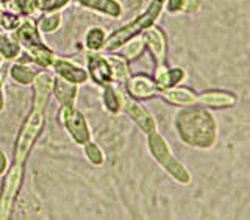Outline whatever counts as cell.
Masks as SVG:
<instances>
[{
    "mask_svg": "<svg viewBox=\"0 0 250 220\" xmlns=\"http://www.w3.org/2000/svg\"><path fill=\"white\" fill-rule=\"evenodd\" d=\"M174 128L180 140L197 150H209L217 140V122L205 106H186L175 114Z\"/></svg>",
    "mask_w": 250,
    "mask_h": 220,
    "instance_id": "cell-1",
    "label": "cell"
},
{
    "mask_svg": "<svg viewBox=\"0 0 250 220\" xmlns=\"http://www.w3.org/2000/svg\"><path fill=\"white\" fill-rule=\"evenodd\" d=\"M11 35L18 39L22 50L27 53V57L35 66H38L39 69L52 67L53 61L57 60V53L42 41L41 31L38 30L36 20L23 18L21 25Z\"/></svg>",
    "mask_w": 250,
    "mask_h": 220,
    "instance_id": "cell-2",
    "label": "cell"
},
{
    "mask_svg": "<svg viewBox=\"0 0 250 220\" xmlns=\"http://www.w3.org/2000/svg\"><path fill=\"white\" fill-rule=\"evenodd\" d=\"M164 3H166V0H152L144 13H141L138 18H135L131 22L125 23L124 27L113 31L111 35H108L104 52L111 53V52L119 50L130 38L141 35L147 27L153 25V23L158 20L161 13L164 11Z\"/></svg>",
    "mask_w": 250,
    "mask_h": 220,
    "instance_id": "cell-3",
    "label": "cell"
},
{
    "mask_svg": "<svg viewBox=\"0 0 250 220\" xmlns=\"http://www.w3.org/2000/svg\"><path fill=\"white\" fill-rule=\"evenodd\" d=\"M44 127H45V109L31 106L30 113L27 114L25 120L22 122L21 130L14 140L13 162H19V164L27 162L35 144L38 142L39 136L42 135Z\"/></svg>",
    "mask_w": 250,
    "mask_h": 220,
    "instance_id": "cell-4",
    "label": "cell"
},
{
    "mask_svg": "<svg viewBox=\"0 0 250 220\" xmlns=\"http://www.w3.org/2000/svg\"><path fill=\"white\" fill-rule=\"evenodd\" d=\"M147 148L148 153L155 160L156 164H160V167L166 172L167 175L172 177V180H175L180 184H189L191 183V174L182 162H180L169 142L166 140L163 135H160L158 130L147 135Z\"/></svg>",
    "mask_w": 250,
    "mask_h": 220,
    "instance_id": "cell-5",
    "label": "cell"
},
{
    "mask_svg": "<svg viewBox=\"0 0 250 220\" xmlns=\"http://www.w3.org/2000/svg\"><path fill=\"white\" fill-rule=\"evenodd\" d=\"M23 166L25 164L13 162L3 175L0 186V220L10 219L13 214L14 203L19 197L21 187L23 183Z\"/></svg>",
    "mask_w": 250,
    "mask_h": 220,
    "instance_id": "cell-6",
    "label": "cell"
},
{
    "mask_svg": "<svg viewBox=\"0 0 250 220\" xmlns=\"http://www.w3.org/2000/svg\"><path fill=\"white\" fill-rule=\"evenodd\" d=\"M58 120L66 130L69 138L74 140L77 145H83L92 139V130L91 125L86 119V116L77 109L75 106H60L58 111Z\"/></svg>",
    "mask_w": 250,
    "mask_h": 220,
    "instance_id": "cell-7",
    "label": "cell"
},
{
    "mask_svg": "<svg viewBox=\"0 0 250 220\" xmlns=\"http://www.w3.org/2000/svg\"><path fill=\"white\" fill-rule=\"evenodd\" d=\"M122 113L127 116L128 119L144 133L146 136L158 130V125H156V120H155V117L152 116V113L148 111V109L143 103H141L139 100L127 96V94H125V97H124Z\"/></svg>",
    "mask_w": 250,
    "mask_h": 220,
    "instance_id": "cell-8",
    "label": "cell"
},
{
    "mask_svg": "<svg viewBox=\"0 0 250 220\" xmlns=\"http://www.w3.org/2000/svg\"><path fill=\"white\" fill-rule=\"evenodd\" d=\"M86 70H88L89 80L99 88L114 84L111 64L100 52H86Z\"/></svg>",
    "mask_w": 250,
    "mask_h": 220,
    "instance_id": "cell-9",
    "label": "cell"
},
{
    "mask_svg": "<svg viewBox=\"0 0 250 220\" xmlns=\"http://www.w3.org/2000/svg\"><path fill=\"white\" fill-rule=\"evenodd\" d=\"M125 94L139 101L150 100L158 97L160 94V86L155 81V78L147 75V74H135L130 75L128 80L122 86Z\"/></svg>",
    "mask_w": 250,
    "mask_h": 220,
    "instance_id": "cell-10",
    "label": "cell"
},
{
    "mask_svg": "<svg viewBox=\"0 0 250 220\" xmlns=\"http://www.w3.org/2000/svg\"><path fill=\"white\" fill-rule=\"evenodd\" d=\"M146 49L150 53L152 60L155 61V66L164 64L167 60V36L163 31V28L156 27L155 23L150 27H147L143 33Z\"/></svg>",
    "mask_w": 250,
    "mask_h": 220,
    "instance_id": "cell-11",
    "label": "cell"
},
{
    "mask_svg": "<svg viewBox=\"0 0 250 220\" xmlns=\"http://www.w3.org/2000/svg\"><path fill=\"white\" fill-rule=\"evenodd\" d=\"M52 69L57 77L64 78V80H67L70 83H75L78 86L86 84L89 81V75H88L86 67H82L80 64H77V62H74L72 60L57 57V60H55L52 64Z\"/></svg>",
    "mask_w": 250,
    "mask_h": 220,
    "instance_id": "cell-12",
    "label": "cell"
},
{
    "mask_svg": "<svg viewBox=\"0 0 250 220\" xmlns=\"http://www.w3.org/2000/svg\"><path fill=\"white\" fill-rule=\"evenodd\" d=\"M53 80L55 77L47 72V69L39 70L35 81H33V99H31V106L33 108H41L45 109L49 105V100L52 97V89H53Z\"/></svg>",
    "mask_w": 250,
    "mask_h": 220,
    "instance_id": "cell-13",
    "label": "cell"
},
{
    "mask_svg": "<svg viewBox=\"0 0 250 220\" xmlns=\"http://www.w3.org/2000/svg\"><path fill=\"white\" fill-rule=\"evenodd\" d=\"M158 97H161L169 105L182 106V108L197 105V101H199V94L192 91L191 88H186V86H182V84L174 86V88L161 89Z\"/></svg>",
    "mask_w": 250,
    "mask_h": 220,
    "instance_id": "cell-14",
    "label": "cell"
},
{
    "mask_svg": "<svg viewBox=\"0 0 250 220\" xmlns=\"http://www.w3.org/2000/svg\"><path fill=\"white\" fill-rule=\"evenodd\" d=\"M72 3L111 19H121L124 8L119 0H70Z\"/></svg>",
    "mask_w": 250,
    "mask_h": 220,
    "instance_id": "cell-15",
    "label": "cell"
},
{
    "mask_svg": "<svg viewBox=\"0 0 250 220\" xmlns=\"http://www.w3.org/2000/svg\"><path fill=\"white\" fill-rule=\"evenodd\" d=\"M78 88L80 86L75 83H70L64 78L55 77L52 96L58 101L60 106H75L78 99Z\"/></svg>",
    "mask_w": 250,
    "mask_h": 220,
    "instance_id": "cell-16",
    "label": "cell"
},
{
    "mask_svg": "<svg viewBox=\"0 0 250 220\" xmlns=\"http://www.w3.org/2000/svg\"><path fill=\"white\" fill-rule=\"evenodd\" d=\"M155 81L158 83L160 91L166 88H174V86L182 84L186 78V72L182 67H169L166 62L160 66H155V74H153Z\"/></svg>",
    "mask_w": 250,
    "mask_h": 220,
    "instance_id": "cell-17",
    "label": "cell"
},
{
    "mask_svg": "<svg viewBox=\"0 0 250 220\" xmlns=\"http://www.w3.org/2000/svg\"><path fill=\"white\" fill-rule=\"evenodd\" d=\"M124 97H125V92L122 86L111 84V86H106V88H102V103H104L105 111L111 116H117L122 113Z\"/></svg>",
    "mask_w": 250,
    "mask_h": 220,
    "instance_id": "cell-18",
    "label": "cell"
},
{
    "mask_svg": "<svg viewBox=\"0 0 250 220\" xmlns=\"http://www.w3.org/2000/svg\"><path fill=\"white\" fill-rule=\"evenodd\" d=\"M238 101V97L227 91H205L199 94L197 105L205 108H225L233 106Z\"/></svg>",
    "mask_w": 250,
    "mask_h": 220,
    "instance_id": "cell-19",
    "label": "cell"
},
{
    "mask_svg": "<svg viewBox=\"0 0 250 220\" xmlns=\"http://www.w3.org/2000/svg\"><path fill=\"white\" fill-rule=\"evenodd\" d=\"M39 72V67L33 62H23V61H18V62H13L10 66V70H8V75L10 78L18 83L21 86H31L35 81V78Z\"/></svg>",
    "mask_w": 250,
    "mask_h": 220,
    "instance_id": "cell-20",
    "label": "cell"
},
{
    "mask_svg": "<svg viewBox=\"0 0 250 220\" xmlns=\"http://www.w3.org/2000/svg\"><path fill=\"white\" fill-rule=\"evenodd\" d=\"M108 61L111 64L113 69V78H114V84L117 86H124L125 81L128 80V77L131 75V70H130V62L125 60L122 55L119 53H114L111 52L108 55Z\"/></svg>",
    "mask_w": 250,
    "mask_h": 220,
    "instance_id": "cell-21",
    "label": "cell"
},
{
    "mask_svg": "<svg viewBox=\"0 0 250 220\" xmlns=\"http://www.w3.org/2000/svg\"><path fill=\"white\" fill-rule=\"evenodd\" d=\"M106 38H108V33L104 27H99V25L89 27L83 36L84 49L88 52H104Z\"/></svg>",
    "mask_w": 250,
    "mask_h": 220,
    "instance_id": "cell-22",
    "label": "cell"
},
{
    "mask_svg": "<svg viewBox=\"0 0 250 220\" xmlns=\"http://www.w3.org/2000/svg\"><path fill=\"white\" fill-rule=\"evenodd\" d=\"M38 30L41 35H53L61 28L62 25V13L61 11H50V13H41L39 19L36 20Z\"/></svg>",
    "mask_w": 250,
    "mask_h": 220,
    "instance_id": "cell-23",
    "label": "cell"
},
{
    "mask_svg": "<svg viewBox=\"0 0 250 220\" xmlns=\"http://www.w3.org/2000/svg\"><path fill=\"white\" fill-rule=\"evenodd\" d=\"M164 10L169 14H197L200 11L199 0H166Z\"/></svg>",
    "mask_w": 250,
    "mask_h": 220,
    "instance_id": "cell-24",
    "label": "cell"
},
{
    "mask_svg": "<svg viewBox=\"0 0 250 220\" xmlns=\"http://www.w3.org/2000/svg\"><path fill=\"white\" fill-rule=\"evenodd\" d=\"M22 47L11 33H3L0 38V57L5 61H14L21 57Z\"/></svg>",
    "mask_w": 250,
    "mask_h": 220,
    "instance_id": "cell-25",
    "label": "cell"
},
{
    "mask_svg": "<svg viewBox=\"0 0 250 220\" xmlns=\"http://www.w3.org/2000/svg\"><path fill=\"white\" fill-rule=\"evenodd\" d=\"M121 55L127 60L128 62H133L136 61L138 58H141V55L144 53L146 50V44H144V39L141 35H136L130 38L127 42H125L122 47H121Z\"/></svg>",
    "mask_w": 250,
    "mask_h": 220,
    "instance_id": "cell-26",
    "label": "cell"
},
{
    "mask_svg": "<svg viewBox=\"0 0 250 220\" xmlns=\"http://www.w3.org/2000/svg\"><path fill=\"white\" fill-rule=\"evenodd\" d=\"M83 148V155H84V158L89 161V164H92V166H104L105 161H106V155L104 152V148H102L96 140H92L89 139L88 142H84L82 145Z\"/></svg>",
    "mask_w": 250,
    "mask_h": 220,
    "instance_id": "cell-27",
    "label": "cell"
},
{
    "mask_svg": "<svg viewBox=\"0 0 250 220\" xmlns=\"http://www.w3.org/2000/svg\"><path fill=\"white\" fill-rule=\"evenodd\" d=\"M22 16L14 13L11 10H2L0 11V27L5 31V33H13V31L21 25L22 22Z\"/></svg>",
    "mask_w": 250,
    "mask_h": 220,
    "instance_id": "cell-28",
    "label": "cell"
},
{
    "mask_svg": "<svg viewBox=\"0 0 250 220\" xmlns=\"http://www.w3.org/2000/svg\"><path fill=\"white\" fill-rule=\"evenodd\" d=\"M36 13H50V11H61L66 8L70 0H31Z\"/></svg>",
    "mask_w": 250,
    "mask_h": 220,
    "instance_id": "cell-29",
    "label": "cell"
},
{
    "mask_svg": "<svg viewBox=\"0 0 250 220\" xmlns=\"http://www.w3.org/2000/svg\"><path fill=\"white\" fill-rule=\"evenodd\" d=\"M11 11L21 14L22 18H31L36 11L31 0H11Z\"/></svg>",
    "mask_w": 250,
    "mask_h": 220,
    "instance_id": "cell-30",
    "label": "cell"
},
{
    "mask_svg": "<svg viewBox=\"0 0 250 220\" xmlns=\"http://www.w3.org/2000/svg\"><path fill=\"white\" fill-rule=\"evenodd\" d=\"M8 167H10V161H8L6 153L0 148V177H3L6 174Z\"/></svg>",
    "mask_w": 250,
    "mask_h": 220,
    "instance_id": "cell-31",
    "label": "cell"
},
{
    "mask_svg": "<svg viewBox=\"0 0 250 220\" xmlns=\"http://www.w3.org/2000/svg\"><path fill=\"white\" fill-rule=\"evenodd\" d=\"M6 106V97H5V89H3V81L0 78V113L3 111Z\"/></svg>",
    "mask_w": 250,
    "mask_h": 220,
    "instance_id": "cell-32",
    "label": "cell"
},
{
    "mask_svg": "<svg viewBox=\"0 0 250 220\" xmlns=\"http://www.w3.org/2000/svg\"><path fill=\"white\" fill-rule=\"evenodd\" d=\"M3 36V30H2V27H0V38Z\"/></svg>",
    "mask_w": 250,
    "mask_h": 220,
    "instance_id": "cell-33",
    "label": "cell"
},
{
    "mask_svg": "<svg viewBox=\"0 0 250 220\" xmlns=\"http://www.w3.org/2000/svg\"><path fill=\"white\" fill-rule=\"evenodd\" d=\"M0 62H2V57H0Z\"/></svg>",
    "mask_w": 250,
    "mask_h": 220,
    "instance_id": "cell-34",
    "label": "cell"
},
{
    "mask_svg": "<svg viewBox=\"0 0 250 220\" xmlns=\"http://www.w3.org/2000/svg\"><path fill=\"white\" fill-rule=\"evenodd\" d=\"M0 11H2V8H0Z\"/></svg>",
    "mask_w": 250,
    "mask_h": 220,
    "instance_id": "cell-35",
    "label": "cell"
}]
</instances>
